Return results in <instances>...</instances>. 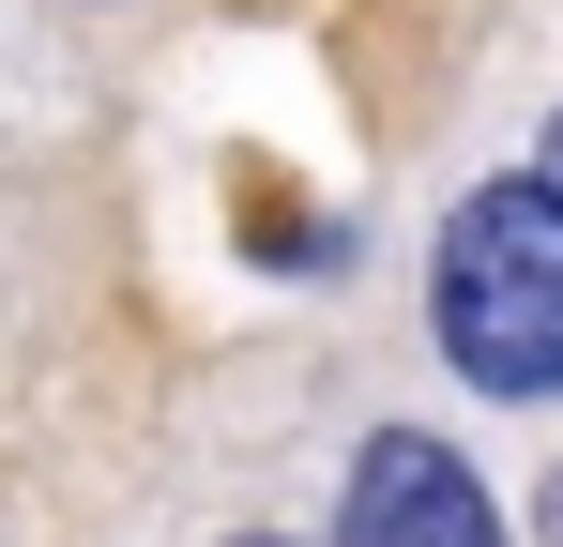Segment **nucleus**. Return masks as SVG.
<instances>
[{"instance_id":"obj_3","label":"nucleus","mask_w":563,"mask_h":547,"mask_svg":"<svg viewBox=\"0 0 563 547\" xmlns=\"http://www.w3.org/2000/svg\"><path fill=\"white\" fill-rule=\"evenodd\" d=\"M533 182H549V198H563V122H549V153H533Z\"/></svg>"},{"instance_id":"obj_2","label":"nucleus","mask_w":563,"mask_h":547,"mask_svg":"<svg viewBox=\"0 0 563 547\" xmlns=\"http://www.w3.org/2000/svg\"><path fill=\"white\" fill-rule=\"evenodd\" d=\"M335 547H503V502L472 487L457 442L380 426V442L351 456V517H335Z\"/></svg>"},{"instance_id":"obj_5","label":"nucleus","mask_w":563,"mask_h":547,"mask_svg":"<svg viewBox=\"0 0 563 547\" xmlns=\"http://www.w3.org/2000/svg\"><path fill=\"white\" fill-rule=\"evenodd\" d=\"M229 547H275V533H229Z\"/></svg>"},{"instance_id":"obj_1","label":"nucleus","mask_w":563,"mask_h":547,"mask_svg":"<svg viewBox=\"0 0 563 547\" xmlns=\"http://www.w3.org/2000/svg\"><path fill=\"white\" fill-rule=\"evenodd\" d=\"M427 335L472 395H563V198L533 168L472 182L427 259Z\"/></svg>"},{"instance_id":"obj_4","label":"nucleus","mask_w":563,"mask_h":547,"mask_svg":"<svg viewBox=\"0 0 563 547\" xmlns=\"http://www.w3.org/2000/svg\"><path fill=\"white\" fill-rule=\"evenodd\" d=\"M549 533H563V471H549Z\"/></svg>"}]
</instances>
